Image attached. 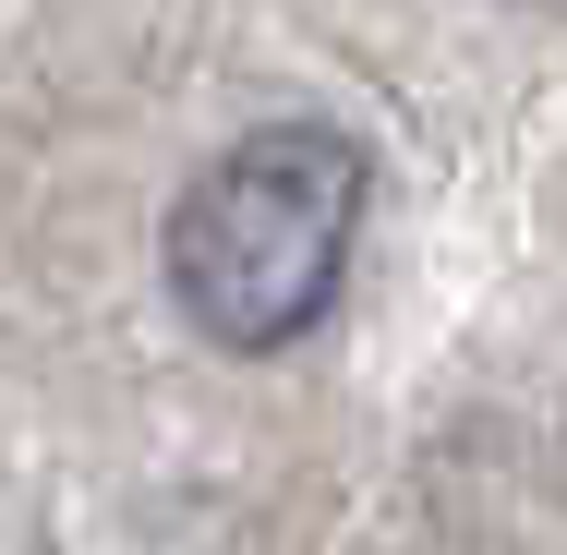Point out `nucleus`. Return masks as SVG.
Returning <instances> with one entry per match:
<instances>
[{"mask_svg":"<svg viewBox=\"0 0 567 555\" xmlns=\"http://www.w3.org/2000/svg\"><path fill=\"white\" fill-rule=\"evenodd\" d=\"M544 12H567V0H544Z\"/></svg>","mask_w":567,"mask_h":555,"instance_id":"nucleus-2","label":"nucleus"},{"mask_svg":"<svg viewBox=\"0 0 567 555\" xmlns=\"http://www.w3.org/2000/svg\"><path fill=\"white\" fill-rule=\"evenodd\" d=\"M374 206V145L339 121H266L218 145L182 206L157 229V266H169V302L194 315V338H218L241 362L290 350V338L327 327L350 278V241Z\"/></svg>","mask_w":567,"mask_h":555,"instance_id":"nucleus-1","label":"nucleus"}]
</instances>
